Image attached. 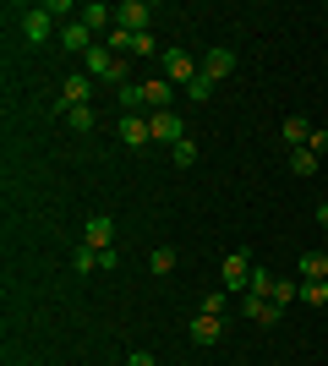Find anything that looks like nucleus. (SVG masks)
<instances>
[{"label":"nucleus","instance_id":"1","mask_svg":"<svg viewBox=\"0 0 328 366\" xmlns=\"http://www.w3.org/2000/svg\"><path fill=\"white\" fill-rule=\"evenodd\" d=\"M82 71L94 76V82H109L115 93H121L126 82H131V76H126V61L115 55V49H104V44H94L88 55H82Z\"/></svg>","mask_w":328,"mask_h":366},{"label":"nucleus","instance_id":"2","mask_svg":"<svg viewBox=\"0 0 328 366\" xmlns=\"http://www.w3.org/2000/svg\"><path fill=\"white\" fill-rule=\"evenodd\" d=\"M159 71H164L170 88H187L192 76H203V61H192L187 49H164V55H159Z\"/></svg>","mask_w":328,"mask_h":366},{"label":"nucleus","instance_id":"3","mask_svg":"<svg viewBox=\"0 0 328 366\" xmlns=\"http://www.w3.org/2000/svg\"><path fill=\"white\" fill-rule=\"evenodd\" d=\"M252 252H224V262H219V279H224V290L230 295H247V285H252Z\"/></svg>","mask_w":328,"mask_h":366},{"label":"nucleus","instance_id":"4","mask_svg":"<svg viewBox=\"0 0 328 366\" xmlns=\"http://www.w3.org/2000/svg\"><path fill=\"white\" fill-rule=\"evenodd\" d=\"M94 93H99V82L88 71H66V82H61V99H55V109H71V104H94Z\"/></svg>","mask_w":328,"mask_h":366},{"label":"nucleus","instance_id":"5","mask_svg":"<svg viewBox=\"0 0 328 366\" xmlns=\"http://www.w3.org/2000/svg\"><path fill=\"white\" fill-rule=\"evenodd\" d=\"M22 39H28V44H49V39H55V11H49V6H28V11H22Z\"/></svg>","mask_w":328,"mask_h":366},{"label":"nucleus","instance_id":"6","mask_svg":"<svg viewBox=\"0 0 328 366\" xmlns=\"http://www.w3.org/2000/svg\"><path fill=\"white\" fill-rule=\"evenodd\" d=\"M82 246H94V252H109V246H115V219H109V214H94L88 224H82Z\"/></svg>","mask_w":328,"mask_h":366},{"label":"nucleus","instance_id":"7","mask_svg":"<svg viewBox=\"0 0 328 366\" xmlns=\"http://www.w3.org/2000/svg\"><path fill=\"white\" fill-rule=\"evenodd\" d=\"M148 16H154V6H148V0H126V6H115V28L148 33Z\"/></svg>","mask_w":328,"mask_h":366},{"label":"nucleus","instance_id":"8","mask_svg":"<svg viewBox=\"0 0 328 366\" xmlns=\"http://www.w3.org/2000/svg\"><path fill=\"white\" fill-rule=\"evenodd\" d=\"M148 126H154V142H181L187 137V126H181V115H175V109H154V115H148Z\"/></svg>","mask_w":328,"mask_h":366},{"label":"nucleus","instance_id":"9","mask_svg":"<svg viewBox=\"0 0 328 366\" xmlns=\"http://www.w3.org/2000/svg\"><path fill=\"white\" fill-rule=\"evenodd\" d=\"M219 334H224V317H208V312H197V317L187 322V339H192V345H203V350H208V345H219Z\"/></svg>","mask_w":328,"mask_h":366},{"label":"nucleus","instance_id":"10","mask_svg":"<svg viewBox=\"0 0 328 366\" xmlns=\"http://www.w3.org/2000/svg\"><path fill=\"white\" fill-rule=\"evenodd\" d=\"M77 22H82L88 33H109V28H115V6H104V0H88V6L77 11Z\"/></svg>","mask_w":328,"mask_h":366},{"label":"nucleus","instance_id":"11","mask_svg":"<svg viewBox=\"0 0 328 366\" xmlns=\"http://www.w3.org/2000/svg\"><path fill=\"white\" fill-rule=\"evenodd\" d=\"M94 44H99V39L82 28V22H66V28H61V49H66V55H88Z\"/></svg>","mask_w":328,"mask_h":366},{"label":"nucleus","instance_id":"12","mask_svg":"<svg viewBox=\"0 0 328 366\" xmlns=\"http://www.w3.org/2000/svg\"><path fill=\"white\" fill-rule=\"evenodd\" d=\"M121 142L126 148H148V142H154V126L142 121V115H121Z\"/></svg>","mask_w":328,"mask_h":366},{"label":"nucleus","instance_id":"13","mask_svg":"<svg viewBox=\"0 0 328 366\" xmlns=\"http://www.w3.org/2000/svg\"><path fill=\"white\" fill-rule=\"evenodd\" d=\"M241 312H247L252 322H263V328H274V322L284 317V306H274V301H257V295H241Z\"/></svg>","mask_w":328,"mask_h":366},{"label":"nucleus","instance_id":"14","mask_svg":"<svg viewBox=\"0 0 328 366\" xmlns=\"http://www.w3.org/2000/svg\"><path fill=\"white\" fill-rule=\"evenodd\" d=\"M230 71H235V55H230L224 44H219V49H208V55H203V76H208V82H224Z\"/></svg>","mask_w":328,"mask_h":366},{"label":"nucleus","instance_id":"15","mask_svg":"<svg viewBox=\"0 0 328 366\" xmlns=\"http://www.w3.org/2000/svg\"><path fill=\"white\" fill-rule=\"evenodd\" d=\"M279 137L290 142V148H307V137H312V121H307V115H284Z\"/></svg>","mask_w":328,"mask_h":366},{"label":"nucleus","instance_id":"16","mask_svg":"<svg viewBox=\"0 0 328 366\" xmlns=\"http://www.w3.org/2000/svg\"><path fill=\"white\" fill-rule=\"evenodd\" d=\"M94 126H99L94 104H71V109H66V132H77V137H88Z\"/></svg>","mask_w":328,"mask_h":366},{"label":"nucleus","instance_id":"17","mask_svg":"<svg viewBox=\"0 0 328 366\" xmlns=\"http://www.w3.org/2000/svg\"><path fill=\"white\" fill-rule=\"evenodd\" d=\"M170 82H164V76H148V82H142V99H148V104L154 109H170Z\"/></svg>","mask_w":328,"mask_h":366},{"label":"nucleus","instance_id":"18","mask_svg":"<svg viewBox=\"0 0 328 366\" xmlns=\"http://www.w3.org/2000/svg\"><path fill=\"white\" fill-rule=\"evenodd\" d=\"M175 262H181V257H175V246H154V252H148V274L164 279V274H175Z\"/></svg>","mask_w":328,"mask_h":366},{"label":"nucleus","instance_id":"19","mask_svg":"<svg viewBox=\"0 0 328 366\" xmlns=\"http://www.w3.org/2000/svg\"><path fill=\"white\" fill-rule=\"evenodd\" d=\"M274 285H279V279L268 274V268H252V285H247V295H257V301H274Z\"/></svg>","mask_w":328,"mask_h":366},{"label":"nucleus","instance_id":"20","mask_svg":"<svg viewBox=\"0 0 328 366\" xmlns=\"http://www.w3.org/2000/svg\"><path fill=\"white\" fill-rule=\"evenodd\" d=\"M301 301H307V306H323V312H328V279H301Z\"/></svg>","mask_w":328,"mask_h":366},{"label":"nucleus","instance_id":"21","mask_svg":"<svg viewBox=\"0 0 328 366\" xmlns=\"http://www.w3.org/2000/svg\"><path fill=\"white\" fill-rule=\"evenodd\" d=\"M159 55H164V49H159L154 33H137V39H131V61H159Z\"/></svg>","mask_w":328,"mask_h":366},{"label":"nucleus","instance_id":"22","mask_svg":"<svg viewBox=\"0 0 328 366\" xmlns=\"http://www.w3.org/2000/svg\"><path fill=\"white\" fill-rule=\"evenodd\" d=\"M296 268H301V279H328V257H323V252H307Z\"/></svg>","mask_w":328,"mask_h":366},{"label":"nucleus","instance_id":"23","mask_svg":"<svg viewBox=\"0 0 328 366\" xmlns=\"http://www.w3.org/2000/svg\"><path fill=\"white\" fill-rule=\"evenodd\" d=\"M131 39H137V33H126V28H109V33H104V49H115V55L126 61V55H131Z\"/></svg>","mask_w":328,"mask_h":366},{"label":"nucleus","instance_id":"24","mask_svg":"<svg viewBox=\"0 0 328 366\" xmlns=\"http://www.w3.org/2000/svg\"><path fill=\"white\" fill-rule=\"evenodd\" d=\"M290 175H317V153L312 148H296V153H290Z\"/></svg>","mask_w":328,"mask_h":366},{"label":"nucleus","instance_id":"25","mask_svg":"<svg viewBox=\"0 0 328 366\" xmlns=\"http://www.w3.org/2000/svg\"><path fill=\"white\" fill-rule=\"evenodd\" d=\"M203 312H208V317H224V312H230V290H224V285H219V290H208V295H203Z\"/></svg>","mask_w":328,"mask_h":366},{"label":"nucleus","instance_id":"26","mask_svg":"<svg viewBox=\"0 0 328 366\" xmlns=\"http://www.w3.org/2000/svg\"><path fill=\"white\" fill-rule=\"evenodd\" d=\"M170 159H175V169H192V164H197V142H192V137H181V142L170 148Z\"/></svg>","mask_w":328,"mask_h":366},{"label":"nucleus","instance_id":"27","mask_svg":"<svg viewBox=\"0 0 328 366\" xmlns=\"http://www.w3.org/2000/svg\"><path fill=\"white\" fill-rule=\"evenodd\" d=\"M71 268H77V274H99V252L94 246H77V252H71Z\"/></svg>","mask_w":328,"mask_h":366},{"label":"nucleus","instance_id":"28","mask_svg":"<svg viewBox=\"0 0 328 366\" xmlns=\"http://www.w3.org/2000/svg\"><path fill=\"white\" fill-rule=\"evenodd\" d=\"M290 301H301V279H279L274 285V306H290Z\"/></svg>","mask_w":328,"mask_h":366},{"label":"nucleus","instance_id":"29","mask_svg":"<svg viewBox=\"0 0 328 366\" xmlns=\"http://www.w3.org/2000/svg\"><path fill=\"white\" fill-rule=\"evenodd\" d=\"M187 99H192V104H208V99H214V82H208V76H192V82H187Z\"/></svg>","mask_w":328,"mask_h":366},{"label":"nucleus","instance_id":"30","mask_svg":"<svg viewBox=\"0 0 328 366\" xmlns=\"http://www.w3.org/2000/svg\"><path fill=\"white\" fill-rule=\"evenodd\" d=\"M121 104H126V115H137V109L148 104V99H142V82H126V88H121Z\"/></svg>","mask_w":328,"mask_h":366},{"label":"nucleus","instance_id":"31","mask_svg":"<svg viewBox=\"0 0 328 366\" xmlns=\"http://www.w3.org/2000/svg\"><path fill=\"white\" fill-rule=\"evenodd\" d=\"M307 148H312L317 159H323V153H328V126H312V137H307Z\"/></svg>","mask_w":328,"mask_h":366},{"label":"nucleus","instance_id":"32","mask_svg":"<svg viewBox=\"0 0 328 366\" xmlns=\"http://www.w3.org/2000/svg\"><path fill=\"white\" fill-rule=\"evenodd\" d=\"M115 268H121V252H115V246H109V252H99V274H115Z\"/></svg>","mask_w":328,"mask_h":366},{"label":"nucleus","instance_id":"33","mask_svg":"<svg viewBox=\"0 0 328 366\" xmlns=\"http://www.w3.org/2000/svg\"><path fill=\"white\" fill-rule=\"evenodd\" d=\"M126 366H159V361H154L148 350H131V355H126Z\"/></svg>","mask_w":328,"mask_h":366},{"label":"nucleus","instance_id":"34","mask_svg":"<svg viewBox=\"0 0 328 366\" xmlns=\"http://www.w3.org/2000/svg\"><path fill=\"white\" fill-rule=\"evenodd\" d=\"M317 224H323V229H328V197H323V202H317Z\"/></svg>","mask_w":328,"mask_h":366}]
</instances>
